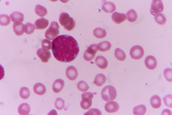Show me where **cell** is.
Returning a JSON list of instances; mask_svg holds the SVG:
<instances>
[{
  "label": "cell",
  "instance_id": "1",
  "mask_svg": "<svg viewBox=\"0 0 172 115\" xmlns=\"http://www.w3.org/2000/svg\"><path fill=\"white\" fill-rule=\"evenodd\" d=\"M52 50L56 60L64 63L75 60L80 50L77 41L72 36L67 34L57 36L53 40Z\"/></svg>",
  "mask_w": 172,
  "mask_h": 115
},
{
  "label": "cell",
  "instance_id": "2",
  "mask_svg": "<svg viewBox=\"0 0 172 115\" xmlns=\"http://www.w3.org/2000/svg\"><path fill=\"white\" fill-rule=\"evenodd\" d=\"M117 94L116 90L115 87L111 85H108L104 87L101 92L102 98L106 101L115 99Z\"/></svg>",
  "mask_w": 172,
  "mask_h": 115
},
{
  "label": "cell",
  "instance_id": "3",
  "mask_svg": "<svg viewBox=\"0 0 172 115\" xmlns=\"http://www.w3.org/2000/svg\"><path fill=\"white\" fill-rule=\"evenodd\" d=\"M59 28L57 22L53 21L51 22L49 28L45 32V37L46 39L50 40H54L59 34Z\"/></svg>",
  "mask_w": 172,
  "mask_h": 115
},
{
  "label": "cell",
  "instance_id": "4",
  "mask_svg": "<svg viewBox=\"0 0 172 115\" xmlns=\"http://www.w3.org/2000/svg\"><path fill=\"white\" fill-rule=\"evenodd\" d=\"M99 50L98 44H93L89 46L84 52V58L87 61H90L95 57V54Z\"/></svg>",
  "mask_w": 172,
  "mask_h": 115
},
{
  "label": "cell",
  "instance_id": "5",
  "mask_svg": "<svg viewBox=\"0 0 172 115\" xmlns=\"http://www.w3.org/2000/svg\"><path fill=\"white\" fill-rule=\"evenodd\" d=\"M164 10V5L161 0H154L152 1L151 8H150V13L152 15L155 16L156 14H160L163 12Z\"/></svg>",
  "mask_w": 172,
  "mask_h": 115
},
{
  "label": "cell",
  "instance_id": "6",
  "mask_svg": "<svg viewBox=\"0 0 172 115\" xmlns=\"http://www.w3.org/2000/svg\"><path fill=\"white\" fill-rule=\"evenodd\" d=\"M144 51L141 46L135 45L130 49V55L132 59L138 60L143 56Z\"/></svg>",
  "mask_w": 172,
  "mask_h": 115
},
{
  "label": "cell",
  "instance_id": "7",
  "mask_svg": "<svg viewBox=\"0 0 172 115\" xmlns=\"http://www.w3.org/2000/svg\"><path fill=\"white\" fill-rule=\"evenodd\" d=\"M36 54L43 62L47 63L51 58V53L49 50L43 48L38 49Z\"/></svg>",
  "mask_w": 172,
  "mask_h": 115
},
{
  "label": "cell",
  "instance_id": "8",
  "mask_svg": "<svg viewBox=\"0 0 172 115\" xmlns=\"http://www.w3.org/2000/svg\"><path fill=\"white\" fill-rule=\"evenodd\" d=\"M120 106L118 103L113 101H110L106 104L105 109L107 113H115L118 111Z\"/></svg>",
  "mask_w": 172,
  "mask_h": 115
},
{
  "label": "cell",
  "instance_id": "9",
  "mask_svg": "<svg viewBox=\"0 0 172 115\" xmlns=\"http://www.w3.org/2000/svg\"><path fill=\"white\" fill-rule=\"evenodd\" d=\"M66 76L69 80H75L78 76L77 69L73 66L68 67L66 70Z\"/></svg>",
  "mask_w": 172,
  "mask_h": 115
},
{
  "label": "cell",
  "instance_id": "10",
  "mask_svg": "<svg viewBox=\"0 0 172 115\" xmlns=\"http://www.w3.org/2000/svg\"><path fill=\"white\" fill-rule=\"evenodd\" d=\"M145 66L150 70H153L156 68L157 62L156 59L152 55H149L146 57L145 60Z\"/></svg>",
  "mask_w": 172,
  "mask_h": 115
},
{
  "label": "cell",
  "instance_id": "11",
  "mask_svg": "<svg viewBox=\"0 0 172 115\" xmlns=\"http://www.w3.org/2000/svg\"><path fill=\"white\" fill-rule=\"evenodd\" d=\"M13 29L16 35H22L25 31V25L22 22L17 21L13 24Z\"/></svg>",
  "mask_w": 172,
  "mask_h": 115
},
{
  "label": "cell",
  "instance_id": "12",
  "mask_svg": "<svg viewBox=\"0 0 172 115\" xmlns=\"http://www.w3.org/2000/svg\"><path fill=\"white\" fill-rule=\"evenodd\" d=\"M49 20L42 17L38 19L34 24L35 29L38 30L45 29L49 25Z\"/></svg>",
  "mask_w": 172,
  "mask_h": 115
},
{
  "label": "cell",
  "instance_id": "13",
  "mask_svg": "<svg viewBox=\"0 0 172 115\" xmlns=\"http://www.w3.org/2000/svg\"><path fill=\"white\" fill-rule=\"evenodd\" d=\"M111 18L114 22L117 24H120L126 20L127 16L124 13L115 12L112 14Z\"/></svg>",
  "mask_w": 172,
  "mask_h": 115
},
{
  "label": "cell",
  "instance_id": "14",
  "mask_svg": "<svg viewBox=\"0 0 172 115\" xmlns=\"http://www.w3.org/2000/svg\"><path fill=\"white\" fill-rule=\"evenodd\" d=\"M65 85L64 80L61 79H58L54 81L53 84V91L55 93H59L62 91Z\"/></svg>",
  "mask_w": 172,
  "mask_h": 115
},
{
  "label": "cell",
  "instance_id": "15",
  "mask_svg": "<svg viewBox=\"0 0 172 115\" xmlns=\"http://www.w3.org/2000/svg\"><path fill=\"white\" fill-rule=\"evenodd\" d=\"M95 63L99 68L102 69L106 68L108 66L107 59L102 56H99L96 58Z\"/></svg>",
  "mask_w": 172,
  "mask_h": 115
},
{
  "label": "cell",
  "instance_id": "16",
  "mask_svg": "<svg viewBox=\"0 0 172 115\" xmlns=\"http://www.w3.org/2000/svg\"><path fill=\"white\" fill-rule=\"evenodd\" d=\"M102 9L105 12L111 13L116 10V7L113 3L110 2H106L102 4Z\"/></svg>",
  "mask_w": 172,
  "mask_h": 115
},
{
  "label": "cell",
  "instance_id": "17",
  "mask_svg": "<svg viewBox=\"0 0 172 115\" xmlns=\"http://www.w3.org/2000/svg\"><path fill=\"white\" fill-rule=\"evenodd\" d=\"M34 93L38 95H43L46 92V87L43 84L38 83L35 84L34 86Z\"/></svg>",
  "mask_w": 172,
  "mask_h": 115
},
{
  "label": "cell",
  "instance_id": "18",
  "mask_svg": "<svg viewBox=\"0 0 172 115\" xmlns=\"http://www.w3.org/2000/svg\"><path fill=\"white\" fill-rule=\"evenodd\" d=\"M31 110L30 107L28 104L24 103L20 105L18 108V113L20 115H26L29 114Z\"/></svg>",
  "mask_w": 172,
  "mask_h": 115
},
{
  "label": "cell",
  "instance_id": "19",
  "mask_svg": "<svg viewBox=\"0 0 172 115\" xmlns=\"http://www.w3.org/2000/svg\"><path fill=\"white\" fill-rule=\"evenodd\" d=\"M10 17L11 18V21L14 22L17 21L22 22L24 21V14L19 12H14L11 14Z\"/></svg>",
  "mask_w": 172,
  "mask_h": 115
},
{
  "label": "cell",
  "instance_id": "20",
  "mask_svg": "<svg viewBox=\"0 0 172 115\" xmlns=\"http://www.w3.org/2000/svg\"><path fill=\"white\" fill-rule=\"evenodd\" d=\"M150 103L152 107L155 109H157L161 107V100L160 96L158 95H154L150 99Z\"/></svg>",
  "mask_w": 172,
  "mask_h": 115
},
{
  "label": "cell",
  "instance_id": "21",
  "mask_svg": "<svg viewBox=\"0 0 172 115\" xmlns=\"http://www.w3.org/2000/svg\"><path fill=\"white\" fill-rule=\"evenodd\" d=\"M70 17L67 13L62 12L61 13L59 16V21L61 25L64 27L67 25L70 21Z\"/></svg>",
  "mask_w": 172,
  "mask_h": 115
},
{
  "label": "cell",
  "instance_id": "22",
  "mask_svg": "<svg viewBox=\"0 0 172 115\" xmlns=\"http://www.w3.org/2000/svg\"><path fill=\"white\" fill-rule=\"evenodd\" d=\"M106 78L103 74L100 73L96 76L94 83L97 86H101L106 81Z\"/></svg>",
  "mask_w": 172,
  "mask_h": 115
},
{
  "label": "cell",
  "instance_id": "23",
  "mask_svg": "<svg viewBox=\"0 0 172 115\" xmlns=\"http://www.w3.org/2000/svg\"><path fill=\"white\" fill-rule=\"evenodd\" d=\"M35 12L38 16L43 17L48 14L47 9L41 5L37 4L35 6Z\"/></svg>",
  "mask_w": 172,
  "mask_h": 115
},
{
  "label": "cell",
  "instance_id": "24",
  "mask_svg": "<svg viewBox=\"0 0 172 115\" xmlns=\"http://www.w3.org/2000/svg\"><path fill=\"white\" fill-rule=\"evenodd\" d=\"M147 108L144 105L140 104L135 107L133 112L134 114L136 115H143L146 113Z\"/></svg>",
  "mask_w": 172,
  "mask_h": 115
},
{
  "label": "cell",
  "instance_id": "25",
  "mask_svg": "<svg viewBox=\"0 0 172 115\" xmlns=\"http://www.w3.org/2000/svg\"><path fill=\"white\" fill-rule=\"evenodd\" d=\"M93 33L94 36L98 39L104 38L107 35L106 31L100 27H97L94 29Z\"/></svg>",
  "mask_w": 172,
  "mask_h": 115
},
{
  "label": "cell",
  "instance_id": "26",
  "mask_svg": "<svg viewBox=\"0 0 172 115\" xmlns=\"http://www.w3.org/2000/svg\"><path fill=\"white\" fill-rule=\"evenodd\" d=\"M126 15L127 20L131 22L136 21L138 17L136 12L134 9H130L127 12Z\"/></svg>",
  "mask_w": 172,
  "mask_h": 115
},
{
  "label": "cell",
  "instance_id": "27",
  "mask_svg": "<svg viewBox=\"0 0 172 115\" xmlns=\"http://www.w3.org/2000/svg\"><path fill=\"white\" fill-rule=\"evenodd\" d=\"M82 99L80 103L81 108L84 110L88 109L92 105V99L88 98H84Z\"/></svg>",
  "mask_w": 172,
  "mask_h": 115
},
{
  "label": "cell",
  "instance_id": "28",
  "mask_svg": "<svg viewBox=\"0 0 172 115\" xmlns=\"http://www.w3.org/2000/svg\"><path fill=\"white\" fill-rule=\"evenodd\" d=\"M115 55L116 58L121 61H123L126 58L125 53L123 50L120 48L115 49Z\"/></svg>",
  "mask_w": 172,
  "mask_h": 115
},
{
  "label": "cell",
  "instance_id": "29",
  "mask_svg": "<svg viewBox=\"0 0 172 115\" xmlns=\"http://www.w3.org/2000/svg\"><path fill=\"white\" fill-rule=\"evenodd\" d=\"M99 47V51L102 52H106L109 50L111 47V44L108 41H105L100 43L98 44Z\"/></svg>",
  "mask_w": 172,
  "mask_h": 115
},
{
  "label": "cell",
  "instance_id": "30",
  "mask_svg": "<svg viewBox=\"0 0 172 115\" xmlns=\"http://www.w3.org/2000/svg\"><path fill=\"white\" fill-rule=\"evenodd\" d=\"M155 21L160 25H164L166 24V18L164 14L160 13L156 14L155 16Z\"/></svg>",
  "mask_w": 172,
  "mask_h": 115
},
{
  "label": "cell",
  "instance_id": "31",
  "mask_svg": "<svg viewBox=\"0 0 172 115\" xmlns=\"http://www.w3.org/2000/svg\"><path fill=\"white\" fill-rule=\"evenodd\" d=\"M19 94L21 98L24 99H27L30 96V91L27 87H23L20 90Z\"/></svg>",
  "mask_w": 172,
  "mask_h": 115
},
{
  "label": "cell",
  "instance_id": "32",
  "mask_svg": "<svg viewBox=\"0 0 172 115\" xmlns=\"http://www.w3.org/2000/svg\"><path fill=\"white\" fill-rule=\"evenodd\" d=\"M11 23L10 18L6 14H2L0 16V24L2 26H7Z\"/></svg>",
  "mask_w": 172,
  "mask_h": 115
},
{
  "label": "cell",
  "instance_id": "33",
  "mask_svg": "<svg viewBox=\"0 0 172 115\" xmlns=\"http://www.w3.org/2000/svg\"><path fill=\"white\" fill-rule=\"evenodd\" d=\"M35 29L34 24L30 22H27L25 25V32L26 34H30L34 32Z\"/></svg>",
  "mask_w": 172,
  "mask_h": 115
},
{
  "label": "cell",
  "instance_id": "34",
  "mask_svg": "<svg viewBox=\"0 0 172 115\" xmlns=\"http://www.w3.org/2000/svg\"><path fill=\"white\" fill-rule=\"evenodd\" d=\"M77 87L78 89L82 92L87 91L89 89L88 85L84 80L79 81L78 83Z\"/></svg>",
  "mask_w": 172,
  "mask_h": 115
},
{
  "label": "cell",
  "instance_id": "35",
  "mask_svg": "<svg viewBox=\"0 0 172 115\" xmlns=\"http://www.w3.org/2000/svg\"><path fill=\"white\" fill-rule=\"evenodd\" d=\"M55 106L58 110L62 109L65 106V101L62 98H57L55 101Z\"/></svg>",
  "mask_w": 172,
  "mask_h": 115
},
{
  "label": "cell",
  "instance_id": "36",
  "mask_svg": "<svg viewBox=\"0 0 172 115\" xmlns=\"http://www.w3.org/2000/svg\"><path fill=\"white\" fill-rule=\"evenodd\" d=\"M41 46L43 48L48 50H50L52 48V43L48 39H44L41 43Z\"/></svg>",
  "mask_w": 172,
  "mask_h": 115
},
{
  "label": "cell",
  "instance_id": "37",
  "mask_svg": "<svg viewBox=\"0 0 172 115\" xmlns=\"http://www.w3.org/2000/svg\"><path fill=\"white\" fill-rule=\"evenodd\" d=\"M172 69L167 68L165 69L164 71V76L167 80L170 82L172 81Z\"/></svg>",
  "mask_w": 172,
  "mask_h": 115
},
{
  "label": "cell",
  "instance_id": "38",
  "mask_svg": "<svg viewBox=\"0 0 172 115\" xmlns=\"http://www.w3.org/2000/svg\"><path fill=\"white\" fill-rule=\"evenodd\" d=\"M76 25L75 21L73 19V18L70 17V21L68 24L67 25L64 27V28L68 31H71L74 29Z\"/></svg>",
  "mask_w": 172,
  "mask_h": 115
},
{
  "label": "cell",
  "instance_id": "39",
  "mask_svg": "<svg viewBox=\"0 0 172 115\" xmlns=\"http://www.w3.org/2000/svg\"><path fill=\"white\" fill-rule=\"evenodd\" d=\"M172 95L168 94L163 98L165 104L169 108H172Z\"/></svg>",
  "mask_w": 172,
  "mask_h": 115
},
{
  "label": "cell",
  "instance_id": "40",
  "mask_svg": "<svg viewBox=\"0 0 172 115\" xmlns=\"http://www.w3.org/2000/svg\"><path fill=\"white\" fill-rule=\"evenodd\" d=\"M102 113L100 110L97 108H93V109L89 110L85 113V115H102Z\"/></svg>",
  "mask_w": 172,
  "mask_h": 115
},
{
  "label": "cell",
  "instance_id": "41",
  "mask_svg": "<svg viewBox=\"0 0 172 115\" xmlns=\"http://www.w3.org/2000/svg\"><path fill=\"white\" fill-rule=\"evenodd\" d=\"M93 94L91 93V92H85V93H83L82 95H81V97H82V99L84 98H90L91 99L93 98Z\"/></svg>",
  "mask_w": 172,
  "mask_h": 115
},
{
  "label": "cell",
  "instance_id": "42",
  "mask_svg": "<svg viewBox=\"0 0 172 115\" xmlns=\"http://www.w3.org/2000/svg\"><path fill=\"white\" fill-rule=\"evenodd\" d=\"M162 115H171V112L169 109H165L162 111Z\"/></svg>",
  "mask_w": 172,
  "mask_h": 115
}]
</instances>
